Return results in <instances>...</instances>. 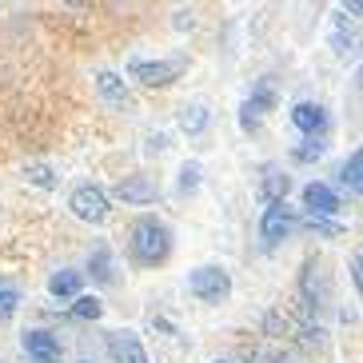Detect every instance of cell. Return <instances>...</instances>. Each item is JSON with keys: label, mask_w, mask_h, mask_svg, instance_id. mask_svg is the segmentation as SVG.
<instances>
[{"label": "cell", "mask_w": 363, "mask_h": 363, "mask_svg": "<svg viewBox=\"0 0 363 363\" xmlns=\"http://www.w3.org/2000/svg\"><path fill=\"white\" fill-rule=\"evenodd\" d=\"M288 188H291V176L279 164H267L264 176H259V200L264 203H279L288 200Z\"/></svg>", "instance_id": "cell-14"}, {"label": "cell", "mask_w": 363, "mask_h": 363, "mask_svg": "<svg viewBox=\"0 0 363 363\" xmlns=\"http://www.w3.org/2000/svg\"><path fill=\"white\" fill-rule=\"evenodd\" d=\"M21 347L28 352V359H36V363H60V359H65V347H60V340H56L52 331H44V328L24 331V335H21Z\"/></svg>", "instance_id": "cell-11"}, {"label": "cell", "mask_w": 363, "mask_h": 363, "mask_svg": "<svg viewBox=\"0 0 363 363\" xmlns=\"http://www.w3.org/2000/svg\"><path fill=\"white\" fill-rule=\"evenodd\" d=\"M299 296H303V303H308V311H320L328 308V279H323L320 272V256H308L303 259V276H299Z\"/></svg>", "instance_id": "cell-9"}, {"label": "cell", "mask_w": 363, "mask_h": 363, "mask_svg": "<svg viewBox=\"0 0 363 363\" xmlns=\"http://www.w3.org/2000/svg\"><path fill=\"white\" fill-rule=\"evenodd\" d=\"M359 264H363V256H359V252H352V284H355V288H359Z\"/></svg>", "instance_id": "cell-27"}, {"label": "cell", "mask_w": 363, "mask_h": 363, "mask_svg": "<svg viewBox=\"0 0 363 363\" xmlns=\"http://www.w3.org/2000/svg\"><path fill=\"white\" fill-rule=\"evenodd\" d=\"M80 288H84V272H76V267H60V272H52V279H48V296L52 299H76L80 296Z\"/></svg>", "instance_id": "cell-15"}, {"label": "cell", "mask_w": 363, "mask_h": 363, "mask_svg": "<svg viewBox=\"0 0 363 363\" xmlns=\"http://www.w3.org/2000/svg\"><path fill=\"white\" fill-rule=\"evenodd\" d=\"M299 343L303 347H328V331L311 320H299Z\"/></svg>", "instance_id": "cell-25"}, {"label": "cell", "mask_w": 363, "mask_h": 363, "mask_svg": "<svg viewBox=\"0 0 363 363\" xmlns=\"http://www.w3.org/2000/svg\"><path fill=\"white\" fill-rule=\"evenodd\" d=\"M164 148H168V140L164 136H148V152H164Z\"/></svg>", "instance_id": "cell-28"}, {"label": "cell", "mask_w": 363, "mask_h": 363, "mask_svg": "<svg viewBox=\"0 0 363 363\" xmlns=\"http://www.w3.org/2000/svg\"><path fill=\"white\" fill-rule=\"evenodd\" d=\"M296 228H299V212H296V208H288V200L267 203L264 216H259V240H264V247L284 244Z\"/></svg>", "instance_id": "cell-4"}, {"label": "cell", "mask_w": 363, "mask_h": 363, "mask_svg": "<svg viewBox=\"0 0 363 363\" xmlns=\"http://www.w3.org/2000/svg\"><path fill=\"white\" fill-rule=\"evenodd\" d=\"M192 24H196V12H192V9H180V12H176V28H192Z\"/></svg>", "instance_id": "cell-26"}, {"label": "cell", "mask_w": 363, "mask_h": 363, "mask_svg": "<svg viewBox=\"0 0 363 363\" xmlns=\"http://www.w3.org/2000/svg\"><path fill=\"white\" fill-rule=\"evenodd\" d=\"M212 363H235V359H228V355H216V359Z\"/></svg>", "instance_id": "cell-30"}, {"label": "cell", "mask_w": 363, "mask_h": 363, "mask_svg": "<svg viewBox=\"0 0 363 363\" xmlns=\"http://www.w3.org/2000/svg\"><path fill=\"white\" fill-rule=\"evenodd\" d=\"M88 272H92V279L96 284H116V259H112V247L108 244H96L92 247V256H88Z\"/></svg>", "instance_id": "cell-17"}, {"label": "cell", "mask_w": 363, "mask_h": 363, "mask_svg": "<svg viewBox=\"0 0 363 363\" xmlns=\"http://www.w3.org/2000/svg\"><path fill=\"white\" fill-rule=\"evenodd\" d=\"M24 180L36 184V188H56V184H60V180H56V168H52V164H40V160H36V164H24Z\"/></svg>", "instance_id": "cell-21"}, {"label": "cell", "mask_w": 363, "mask_h": 363, "mask_svg": "<svg viewBox=\"0 0 363 363\" xmlns=\"http://www.w3.org/2000/svg\"><path fill=\"white\" fill-rule=\"evenodd\" d=\"M272 363H299V359H296V355H276Z\"/></svg>", "instance_id": "cell-29"}, {"label": "cell", "mask_w": 363, "mask_h": 363, "mask_svg": "<svg viewBox=\"0 0 363 363\" xmlns=\"http://www.w3.org/2000/svg\"><path fill=\"white\" fill-rule=\"evenodd\" d=\"M72 315L76 320H100V315H104V303H100L96 296H84V291H80V296L72 299Z\"/></svg>", "instance_id": "cell-22"}, {"label": "cell", "mask_w": 363, "mask_h": 363, "mask_svg": "<svg viewBox=\"0 0 363 363\" xmlns=\"http://www.w3.org/2000/svg\"><path fill=\"white\" fill-rule=\"evenodd\" d=\"M335 176H340V188H347V196H359L363 192V152L355 148L352 156L340 164V172H335Z\"/></svg>", "instance_id": "cell-18"}, {"label": "cell", "mask_w": 363, "mask_h": 363, "mask_svg": "<svg viewBox=\"0 0 363 363\" xmlns=\"http://www.w3.org/2000/svg\"><path fill=\"white\" fill-rule=\"evenodd\" d=\"M188 291H192L200 303H224V299L232 296V276H228V267H220V264L192 267V272H188Z\"/></svg>", "instance_id": "cell-3"}, {"label": "cell", "mask_w": 363, "mask_h": 363, "mask_svg": "<svg viewBox=\"0 0 363 363\" xmlns=\"http://www.w3.org/2000/svg\"><path fill=\"white\" fill-rule=\"evenodd\" d=\"M208 124H212V112H208V104H203V100H192V104L180 108V128L188 132V136H200Z\"/></svg>", "instance_id": "cell-19"}, {"label": "cell", "mask_w": 363, "mask_h": 363, "mask_svg": "<svg viewBox=\"0 0 363 363\" xmlns=\"http://www.w3.org/2000/svg\"><path fill=\"white\" fill-rule=\"evenodd\" d=\"M200 176H203L200 160L184 164V168H180V196H196V192H200Z\"/></svg>", "instance_id": "cell-24"}, {"label": "cell", "mask_w": 363, "mask_h": 363, "mask_svg": "<svg viewBox=\"0 0 363 363\" xmlns=\"http://www.w3.org/2000/svg\"><path fill=\"white\" fill-rule=\"evenodd\" d=\"M184 68H188V56H172V60H164V56H156V60L132 56L128 60V80H136V84H144V88H168L172 80H180Z\"/></svg>", "instance_id": "cell-2"}, {"label": "cell", "mask_w": 363, "mask_h": 363, "mask_svg": "<svg viewBox=\"0 0 363 363\" xmlns=\"http://www.w3.org/2000/svg\"><path fill=\"white\" fill-rule=\"evenodd\" d=\"M108 352L116 363H152L148 352H144V340H140L136 331H108Z\"/></svg>", "instance_id": "cell-12"}, {"label": "cell", "mask_w": 363, "mask_h": 363, "mask_svg": "<svg viewBox=\"0 0 363 363\" xmlns=\"http://www.w3.org/2000/svg\"><path fill=\"white\" fill-rule=\"evenodd\" d=\"M172 247H176L172 228L164 224L160 216H140L136 224H132V232H128V259L136 267H160V264H168Z\"/></svg>", "instance_id": "cell-1"}, {"label": "cell", "mask_w": 363, "mask_h": 363, "mask_svg": "<svg viewBox=\"0 0 363 363\" xmlns=\"http://www.w3.org/2000/svg\"><path fill=\"white\" fill-rule=\"evenodd\" d=\"M116 200H124L128 208H148V203L160 200V184L152 180V176H144V172L124 176V180L116 184Z\"/></svg>", "instance_id": "cell-10"}, {"label": "cell", "mask_w": 363, "mask_h": 363, "mask_svg": "<svg viewBox=\"0 0 363 363\" xmlns=\"http://www.w3.org/2000/svg\"><path fill=\"white\" fill-rule=\"evenodd\" d=\"M291 128L303 132V140H323V132H328V108L320 100H299V104H291Z\"/></svg>", "instance_id": "cell-8"}, {"label": "cell", "mask_w": 363, "mask_h": 363, "mask_svg": "<svg viewBox=\"0 0 363 363\" xmlns=\"http://www.w3.org/2000/svg\"><path fill=\"white\" fill-rule=\"evenodd\" d=\"M272 108H276V80H272V76H264V80H256V88L247 92L244 104H240V128L256 132Z\"/></svg>", "instance_id": "cell-6"}, {"label": "cell", "mask_w": 363, "mask_h": 363, "mask_svg": "<svg viewBox=\"0 0 363 363\" xmlns=\"http://www.w3.org/2000/svg\"><path fill=\"white\" fill-rule=\"evenodd\" d=\"M96 92L112 112H136V96H132L128 80H124L120 72H112V68L96 72Z\"/></svg>", "instance_id": "cell-7"}, {"label": "cell", "mask_w": 363, "mask_h": 363, "mask_svg": "<svg viewBox=\"0 0 363 363\" xmlns=\"http://www.w3.org/2000/svg\"><path fill=\"white\" fill-rule=\"evenodd\" d=\"M303 208H308V216H320V220H328V216L340 212V196H335V188L323 180H311L308 188H303Z\"/></svg>", "instance_id": "cell-13"}, {"label": "cell", "mask_w": 363, "mask_h": 363, "mask_svg": "<svg viewBox=\"0 0 363 363\" xmlns=\"http://www.w3.org/2000/svg\"><path fill=\"white\" fill-rule=\"evenodd\" d=\"M24 296H21V284H12V279H0V320H12L16 311H21Z\"/></svg>", "instance_id": "cell-20"}, {"label": "cell", "mask_w": 363, "mask_h": 363, "mask_svg": "<svg viewBox=\"0 0 363 363\" xmlns=\"http://www.w3.org/2000/svg\"><path fill=\"white\" fill-rule=\"evenodd\" d=\"M323 152H328L323 140H299L296 148H291V160H296V164H315Z\"/></svg>", "instance_id": "cell-23"}, {"label": "cell", "mask_w": 363, "mask_h": 363, "mask_svg": "<svg viewBox=\"0 0 363 363\" xmlns=\"http://www.w3.org/2000/svg\"><path fill=\"white\" fill-rule=\"evenodd\" d=\"M68 208H72V216L80 220V224L100 228L108 220V192L100 188V184H80V188L68 196Z\"/></svg>", "instance_id": "cell-5"}, {"label": "cell", "mask_w": 363, "mask_h": 363, "mask_svg": "<svg viewBox=\"0 0 363 363\" xmlns=\"http://www.w3.org/2000/svg\"><path fill=\"white\" fill-rule=\"evenodd\" d=\"M355 44H359V36H355V24H347V16H331V52L340 56V60H347V56H355Z\"/></svg>", "instance_id": "cell-16"}, {"label": "cell", "mask_w": 363, "mask_h": 363, "mask_svg": "<svg viewBox=\"0 0 363 363\" xmlns=\"http://www.w3.org/2000/svg\"><path fill=\"white\" fill-rule=\"evenodd\" d=\"M80 363H92V359H80Z\"/></svg>", "instance_id": "cell-31"}]
</instances>
